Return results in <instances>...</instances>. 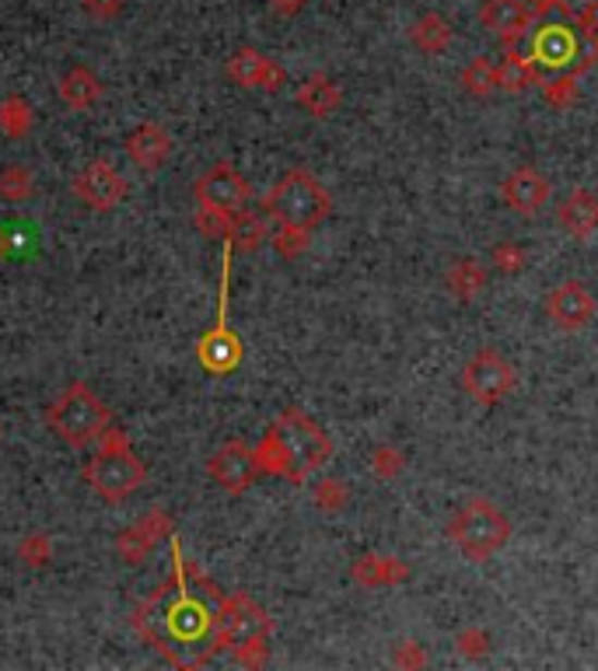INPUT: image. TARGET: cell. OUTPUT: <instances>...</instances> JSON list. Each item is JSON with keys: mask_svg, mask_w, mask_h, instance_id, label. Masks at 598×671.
Instances as JSON below:
<instances>
[{"mask_svg": "<svg viewBox=\"0 0 598 671\" xmlns=\"http://www.w3.org/2000/svg\"><path fill=\"white\" fill-rule=\"evenodd\" d=\"M172 577L161 581L155 595L133 609V630L169 664L190 671L210 664L213 654L221 650L218 606L224 595L196 563L182 560L179 539H172Z\"/></svg>", "mask_w": 598, "mask_h": 671, "instance_id": "1", "label": "cell"}, {"mask_svg": "<svg viewBox=\"0 0 598 671\" xmlns=\"http://www.w3.org/2000/svg\"><path fill=\"white\" fill-rule=\"evenodd\" d=\"M329 459H332L329 434L297 406L280 413L270 424V430L263 434V441L256 444L259 473L280 476L288 483L312 479Z\"/></svg>", "mask_w": 598, "mask_h": 671, "instance_id": "2", "label": "cell"}, {"mask_svg": "<svg viewBox=\"0 0 598 671\" xmlns=\"http://www.w3.org/2000/svg\"><path fill=\"white\" fill-rule=\"evenodd\" d=\"M85 483L109 503L126 500L147 483V465L137 459V451L130 448V438L123 430L109 427L102 438H98V451L85 465Z\"/></svg>", "mask_w": 598, "mask_h": 671, "instance_id": "3", "label": "cell"}, {"mask_svg": "<svg viewBox=\"0 0 598 671\" xmlns=\"http://www.w3.org/2000/svg\"><path fill=\"white\" fill-rule=\"evenodd\" d=\"M263 210L277 224H297V228H319L332 213V193L315 179L308 168H291L280 175L270 193L263 199Z\"/></svg>", "mask_w": 598, "mask_h": 671, "instance_id": "4", "label": "cell"}, {"mask_svg": "<svg viewBox=\"0 0 598 671\" xmlns=\"http://www.w3.org/2000/svg\"><path fill=\"white\" fill-rule=\"evenodd\" d=\"M448 539L465 560L484 563L493 552H501L511 539L508 514L487 497H469L448 522Z\"/></svg>", "mask_w": 598, "mask_h": 671, "instance_id": "5", "label": "cell"}, {"mask_svg": "<svg viewBox=\"0 0 598 671\" xmlns=\"http://www.w3.org/2000/svg\"><path fill=\"white\" fill-rule=\"evenodd\" d=\"M46 427L60 434L71 448H88L112 427V413L85 381H71L46 410Z\"/></svg>", "mask_w": 598, "mask_h": 671, "instance_id": "6", "label": "cell"}, {"mask_svg": "<svg viewBox=\"0 0 598 671\" xmlns=\"http://www.w3.org/2000/svg\"><path fill=\"white\" fill-rule=\"evenodd\" d=\"M462 389L476 406H501L518 389V371H514V364L501 350L484 346L462 364Z\"/></svg>", "mask_w": 598, "mask_h": 671, "instance_id": "7", "label": "cell"}, {"mask_svg": "<svg viewBox=\"0 0 598 671\" xmlns=\"http://www.w3.org/2000/svg\"><path fill=\"white\" fill-rule=\"evenodd\" d=\"M193 193H196V207L218 210L228 217L248 210V199H253V190H248V182L242 179V172L231 161L210 164L207 172L196 179Z\"/></svg>", "mask_w": 598, "mask_h": 671, "instance_id": "8", "label": "cell"}, {"mask_svg": "<svg viewBox=\"0 0 598 671\" xmlns=\"http://www.w3.org/2000/svg\"><path fill=\"white\" fill-rule=\"evenodd\" d=\"M273 623L245 591L224 595L218 606V644L221 650H235L239 644L253 640V636H270Z\"/></svg>", "mask_w": 598, "mask_h": 671, "instance_id": "9", "label": "cell"}, {"mask_svg": "<svg viewBox=\"0 0 598 671\" xmlns=\"http://www.w3.org/2000/svg\"><path fill=\"white\" fill-rule=\"evenodd\" d=\"M207 476L221 486L224 493L231 497H242L248 486L259 479V462H256V448L242 441V438H231L224 441L213 455L207 459Z\"/></svg>", "mask_w": 598, "mask_h": 671, "instance_id": "10", "label": "cell"}, {"mask_svg": "<svg viewBox=\"0 0 598 671\" xmlns=\"http://www.w3.org/2000/svg\"><path fill=\"white\" fill-rule=\"evenodd\" d=\"M74 196L81 199L85 207L98 210V213H109L115 210L126 199V179L120 175V168L106 158H95L77 172V179L71 182Z\"/></svg>", "mask_w": 598, "mask_h": 671, "instance_id": "11", "label": "cell"}, {"mask_svg": "<svg viewBox=\"0 0 598 671\" xmlns=\"http://www.w3.org/2000/svg\"><path fill=\"white\" fill-rule=\"evenodd\" d=\"M595 312V297L581 280H563L546 294V315H550V322L560 332H581L585 326H591Z\"/></svg>", "mask_w": 598, "mask_h": 671, "instance_id": "12", "label": "cell"}, {"mask_svg": "<svg viewBox=\"0 0 598 671\" xmlns=\"http://www.w3.org/2000/svg\"><path fill=\"white\" fill-rule=\"evenodd\" d=\"M501 199H504L508 210L522 213V217H536L553 199V186H550V179H546L542 172L522 164V168H514V172L504 175Z\"/></svg>", "mask_w": 598, "mask_h": 671, "instance_id": "13", "label": "cell"}, {"mask_svg": "<svg viewBox=\"0 0 598 671\" xmlns=\"http://www.w3.org/2000/svg\"><path fill=\"white\" fill-rule=\"evenodd\" d=\"M228 77L235 84H242V88H259V91H270V95L288 84L284 66H280L277 60H270L266 53H259V49H253V46H242V49L231 53Z\"/></svg>", "mask_w": 598, "mask_h": 671, "instance_id": "14", "label": "cell"}, {"mask_svg": "<svg viewBox=\"0 0 598 671\" xmlns=\"http://www.w3.org/2000/svg\"><path fill=\"white\" fill-rule=\"evenodd\" d=\"M581 39L568 25H542L536 36H532V53L528 57L536 60L542 71H560V66H571V60L581 63V57H585L588 46H581Z\"/></svg>", "mask_w": 598, "mask_h": 671, "instance_id": "15", "label": "cell"}, {"mask_svg": "<svg viewBox=\"0 0 598 671\" xmlns=\"http://www.w3.org/2000/svg\"><path fill=\"white\" fill-rule=\"evenodd\" d=\"M479 22H484L508 49H514V42L528 36L536 14H532L525 0H484V4H479Z\"/></svg>", "mask_w": 598, "mask_h": 671, "instance_id": "16", "label": "cell"}, {"mask_svg": "<svg viewBox=\"0 0 598 671\" xmlns=\"http://www.w3.org/2000/svg\"><path fill=\"white\" fill-rule=\"evenodd\" d=\"M196 357L204 364V371L210 375H231L242 364V340H239V332L228 326L224 308H221L218 326L196 343Z\"/></svg>", "mask_w": 598, "mask_h": 671, "instance_id": "17", "label": "cell"}, {"mask_svg": "<svg viewBox=\"0 0 598 671\" xmlns=\"http://www.w3.org/2000/svg\"><path fill=\"white\" fill-rule=\"evenodd\" d=\"M557 224L574 242H588L598 234V193L577 186L557 204Z\"/></svg>", "mask_w": 598, "mask_h": 671, "instance_id": "18", "label": "cell"}, {"mask_svg": "<svg viewBox=\"0 0 598 671\" xmlns=\"http://www.w3.org/2000/svg\"><path fill=\"white\" fill-rule=\"evenodd\" d=\"M164 535H172V517L164 511H151L147 517H141L137 525L126 528L120 539H115V549L126 563H144L147 552H151Z\"/></svg>", "mask_w": 598, "mask_h": 671, "instance_id": "19", "label": "cell"}, {"mask_svg": "<svg viewBox=\"0 0 598 671\" xmlns=\"http://www.w3.org/2000/svg\"><path fill=\"white\" fill-rule=\"evenodd\" d=\"M172 155V137L158 123H144L126 137V158L141 168V172H158Z\"/></svg>", "mask_w": 598, "mask_h": 671, "instance_id": "20", "label": "cell"}, {"mask_svg": "<svg viewBox=\"0 0 598 671\" xmlns=\"http://www.w3.org/2000/svg\"><path fill=\"white\" fill-rule=\"evenodd\" d=\"M294 102L302 106L312 115V120H329V115L340 109L343 91H340V84L332 81L329 74H308L302 84H297Z\"/></svg>", "mask_w": 598, "mask_h": 671, "instance_id": "21", "label": "cell"}, {"mask_svg": "<svg viewBox=\"0 0 598 671\" xmlns=\"http://www.w3.org/2000/svg\"><path fill=\"white\" fill-rule=\"evenodd\" d=\"M351 577L375 591V587H395L410 577V566L395 557H386V552H364V557L351 566Z\"/></svg>", "mask_w": 598, "mask_h": 671, "instance_id": "22", "label": "cell"}, {"mask_svg": "<svg viewBox=\"0 0 598 671\" xmlns=\"http://www.w3.org/2000/svg\"><path fill=\"white\" fill-rule=\"evenodd\" d=\"M406 39L413 49H420L424 57H441L448 46H452V25H448L444 14L438 11H424L420 19H413Z\"/></svg>", "mask_w": 598, "mask_h": 671, "instance_id": "23", "label": "cell"}, {"mask_svg": "<svg viewBox=\"0 0 598 671\" xmlns=\"http://www.w3.org/2000/svg\"><path fill=\"white\" fill-rule=\"evenodd\" d=\"M444 288L448 294H452L455 301H476L479 294L487 291V270H484V263H479L476 256H459L452 266H448V273H444Z\"/></svg>", "mask_w": 598, "mask_h": 671, "instance_id": "24", "label": "cell"}, {"mask_svg": "<svg viewBox=\"0 0 598 671\" xmlns=\"http://www.w3.org/2000/svg\"><path fill=\"white\" fill-rule=\"evenodd\" d=\"M542 84V66L532 60V57H522L508 49L504 60L497 63V88L508 91V95H525L528 88H536Z\"/></svg>", "mask_w": 598, "mask_h": 671, "instance_id": "25", "label": "cell"}, {"mask_svg": "<svg viewBox=\"0 0 598 671\" xmlns=\"http://www.w3.org/2000/svg\"><path fill=\"white\" fill-rule=\"evenodd\" d=\"M60 98H63L66 109L85 112L102 98V81H98L95 71H88V66H71V71L60 77Z\"/></svg>", "mask_w": 598, "mask_h": 671, "instance_id": "26", "label": "cell"}, {"mask_svg": "<svg viewBox=\"0 0 598 671\" xmlns=\"http://www.w3.org/2000/svg\"><path fill=\"white\" fill-rule=\"evenodd\" d=\"M270 213H256V210H242L231 217V231H228V245L235 252H256L263 242H270Z\"/></svg>", "mask_w": 598, "mask_h": 671, "instance_id": "27", "label": "cell"}, {"mask_svg": "<svg viewBox=\"0 0 598 671\" xmlns=\"http://www.w3.org/2000/svg\"><path fill=\"white\" fill-rule=\"evenodd\" d=\"M462 88L473 98H490L497 91V63L487 57H473L462 71Z\"/></svg>", "mask_w": 598, "mask_h": 671, "instance_id": "28", "label": "cell"}, {"mask_svg": "<svg viewBox=\"0 0 598 671\" xmlns=\"http://www.w3.org/2000/svg\"><path fill=\"white\" fill-rule=\"evenodd\" d=\"M32 106L25 102L22 95H11L0 102V130L8 133V137H25V133L32 130Z\"/></svg>", "mask_w": 598, "mask_h": 671, "instance_id": "29", "label": "cell"}, {"mask_svg": "<svg viewBox=\"0 0 598 671\" xmlns=\"http://www.w3.org/2000/svg\"><path fill=\"white\" fill-rule=\"evenodd\" d=\"M32 193H36V179H32L28 168L8 164L4 172H0V196L4 199H14V204H19V199H28Z\"/></svg>", "mask_w": 598, "mask_h": 671, "instance_id": "30", "label": "cell"}, {"mask_svg": "<svg viewBox=\"0 0 598 671\" xmlns=\"http://www.w3.org/2000/svg\"><path fill=\"white\" fill-rule=\"evenodd\" d=\"M308 228H297V224H277L270 231V242L284 259H297L302 252L308 248Z\"/></svg>", "mask_w": 598, "mask_h": 671, "instance_id": "31", "label": "cell"}, {"mask_svg": "<svg viewBox=\"0 0 598 671\" xmlns=\"http://www.w3.org/2000/svg\"><path fill=\"white\" fill-rule=\"evenodd\" d=\"M19 560L32 570H42L49 566V560H53V539H49L46 532H32L22 539L19 546Z\"/></svg>", "mask_w": 598, "mask_h": 671, "instance_id": "32", "label": "cell"}, {"mask_svg": "<svg viewBox=\"0 0 598 671\" xmlns=\"http://www.w3.org/2000/svg\"><path fill=\"white\" fill-rule=\"evenodd\" d=\"M542 98H546V102H550L553 109L574 106V98H577V74H574V71H563L560 77L546 81V84H542Z\"/></svg>", "mask_w": 598, "mask_h": 671, "instance_id": "33", "label": "cell"}, {"mask_svg": "<svg viewBox=\"0 0 598 671\" xmlns=\"http://www.w3.org/2000/svg\"><path fill=\"white\" fill-rule=\"evenodd\" d=\"M315 508H319L322 514H337L340 508H346V500H351V490L340 483V479H319V486H315Z\"/></svg>", "mask_w": 598, "mask_h": 671, "instance_id": "34", "label": "cell"}, {"mask_svg": "<svg viewBox=\"0 0 598 671\" xmlns=\"http://www.w3.org/2000/svg\"><path fill=\"white\" fill-rule=\"evenodd\" d=\"M490 263H493L501 273L511 277V273H522V270H525L528 256H525V248H522L518 242H497L493 252H490Z\"/></svg>", "mask_w": 598, "mask_h": 671, "instance_id": "35", "label": "cell"}, {"mask_svg": "<svg viewBox=\"0 0 598 671\" xmlns=\"http://www.w3.org/2000/svg\"><path fill=\"white\" fill-rule=\"evenodd\" d=\"M371 468L381 476V479H395L399 473L406 468V459H403V451L399 448H375V455H371Z\"/></svg>", "mask_w": 598, "mask_h": 671, "instance_id": "36", "label": "cell"}, {"mask_svg": "<svg viewBox=\"0 0 598 671\" xmlns=\"http://www.w3.org/2000/svg\"><path fill=\"white\" fill-rule=\"evenodd\" d=\"M455 647L459 654H465V658H484V654L490 650V633L487 630H479V626H469V630H462L455 636Z\"/></svg>", "mask_w": 598, "mask_h": 671, "instance_id": "37", "label": "cell"}, {"mask_svg": "<svg viewBox=\"0 0 598 671\" xmlns=\"http://www.w3.org/2000/svg\"><path fill=\"white\" fill-rule=\"evenodd\" d=\"M196 228H199V234H207V239H228L231 217L218 213V210H207V207H196Z\"/></svg>", "mask_w": 598, "mask_h": 671, "instance_id": "38", "label": "cell"}, {"mask_svg": "<svg viewBox=\"0 0 598 671\" xmlns=\"http://www.w3.org/2000/svg\"><path fill=\"white\" fill-rule=\"evenodd\" d=\"M266 640H270V636H253V640L239 644L231 654H235V661H239V664H245V668H259V664H266V658H270V647H266Z\"/></svg>", "mask_w": 598, "mask_h": 671, "instance_id": "39", "label": "cell"}, {"mask_svg": "<svg viewBox=\"0 0 598 671\" xmlns=\"http://www.w3.org/2000/svg\"><path fill=\"white\" fill-rule=\"evenodd\" d=\"M574 28L581 36H591L598 39V0H581L574 8Z\"/></svg>", "mask_w": 598, "mask_h": 671, "instance_id": "40", "label": "cell"}, {"mask_svg": "<svg viewBox=\"0 0 598 671\" xmlns=\"http://www.w3.org/2000/svg\"><path fill=\"white\" fill-rule=\"evenodd\" d=\"M81 4H85V11L91 14L95 22H112V19H120L123 14L126 0H81Z\"/></svg>", "mask_w": 598, "mask_h": 671, "instance_id": "41", "label": "cell"}, {"mask_svg": "<svg viewBox=\"0 0 598 671\" xmlns=\"http://www.w3.org/2000/svg\"><path fill=\"white\" fill-rule=\"evenodd\" d=\"M392 664H395V668H417V664H424V650H420V644H417V640L395 644Z\"/></svg>", "mask_w": 598, "mask_h": 671, "instance_id": "42", "label": "cell"}, {"mask_svg": "<svg viewBox=\"0 0 598 671\" xmlns=\"http://www.w3.org/2000/svg\"><path fill=\"white\" fill-rule=\"evenodd\" d=\"M525 4L532 8V14H536V19H542V14H550V11L571 14V0H525Z\"/></svg>", "mask_w": 598, "mask_h": 671, "instance_id": "43", "label": "cell"}, {"mask_svg": "<svg viewBox=\"0 0 598 671\" xmlns=\"http://www.w3.org/2000/svg\"><path fill=\"white\" fill-rule=\"evenodd\" d=\"M308 0H270V11L277 19H297V14L305 11Z\"/></svg>", "mask_w": 598, "mask_h": 671, "instance_id": "44", "label": "cell"}, {"mask_svg": "<svg viewBox=\"0 0 598 671\" xmlns=\"http://www.w3.org/2000/svg\"><path fill=\"white\" fill-rule=\"evenodd\" d=\"M11 256H19V248H14V231L0 228V263L11 259Z\"/></svg>", "mask_w": 598, "mask_h": 671, "instance_id": "45", "label": "cell"}]
</instances>
